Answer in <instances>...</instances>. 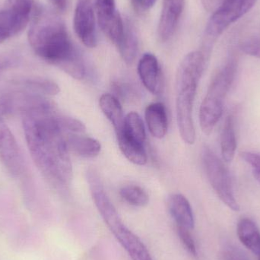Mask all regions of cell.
<instances>
[{"label":"cell","mask_w":260,"mask_h":260,"mask_svg":"<svg viewBox=\"0 0 260 260\" xmlns=\"http://www.w3.org/2000/svg\"><path fill=\"white\" fill-rule=\"evenodd\" d=\"M67 116L59 114L54 104L23 116V129L30 156L46 180L56 189H68L73 167L67 142Z\"/></svg>","instance_id":"1"},{"label":"cell","mask_w":260,"mask_h":260,"mask_svg":"<svg viewBox=\"0 0 260 260\" xmlns=\"http://www.w3.org/2000/svg\"><path fill=\"white\" fill-rule=\"evenodd\" d=\"M29 44L41 59L77 80L86 74L85 62L75 48L64 24L56 17L37 11L29 29Z\"/></svg>","instance_id":"2"},{"label":"cell","mask_w":260,"mask_h":260,"mask_svg":"<svg viewBox=\"0 0 260 260\" xmlns=\"http://www.w3.org/2000/svg\"><path fill=\"white\" fill-rule=\"evenodd\" d=\"M210 55L203 50L188 53L179 66L176 77V112L179 131L183 142L192 145L196 141L193 105L200 79Z\"/></svg>","instance_id":"3"},{"label":"cell","mask_w":260,"mask_h":260,"mask_svg":"<svg viewBox=\"0 0 260 260\" xmlns=\"http://www.w3.org/2000/svg\"><path fill=\"white\" fill-rule=\"evenodd\" d=\"M237 73V62L230 59L215 75L200 109V124L205 134L210 135L222 116L224 99Z\"/></svg>","instance_id":"4"},{"label":"cell","mask_w":260,"mask_h":260,"mask_svg":"<svg viewBox=\"0 0 260 260\" xmlns=\"http://www.w3.org/2000/svg\"><path fill=\"white\" fill-rule=\"evenodd\" d=\"M256 2L257 0H224L208 21L203 47L212 50L217 38L229 26L250 12Z\"/></svg>","instance_id":"5"},{"label":"cell","mask_w":260,"mask_h":260,"mask_svg":"<svg viewBox=\"0 0 260 260\" xmlns=\"http://www.w3.org/2000/svg\"><path fill=\"white\" fill-rule=\"evenodd\" d=\"M203 162L208 180L218 198L229 209L238 212L240 206L234 194L229 171L222 160L210 148L206 147L203 151Z\"/></svg>","instance_id":"6"},{"label":"cell","mask_w":260,"mask_h":260,"mask_svg":"<svg viewBox=\"0 0 260 260\" xmlns=\"http://www.w3.org/2000/svg\"><path fill=\"white\" fill-rule=\"evenodd\" d=\"M0 161L15 177L25 172V162L18 142L0 113Z\"/></svg>","instance_id":"7"},{"label":"cell","mask_w":260,"mask_h":260,"mask_svg":"<svg viewBox=\"0 0 260 260\" xmlns=\"http://www.w3.org/2000/svg\"><path fill=\"white\" fill-rule=\"evenodd\" d=\"M50 101L38 93L30 91H12L0 96V113L2 115L20 114L24 116L38 108H43Z\"/></svg>","instance_id":"8"},{"label":"cell","mask_w":260,"mask_h":260,"mask_svg":"<svg viewBox=\"0 0 260 260\" xmlns=\"http://www.w3.org/2000/svg\"><path fill=\"white\" fill-rule=\"evenodd\" d=\"M98 0H78L74 15V29L78 38L86 47L97 45L94 9Z\"/></svg>","instance_id":"9"},{"label":"cell","mask_w":260,"mask_h":260,"mask_svg":"<svg viewBox=\"0 0 260 260\" xmlns=\"http://www.w3.org/2000/svg\"><path fill=\"white\" fill-rule=\"evenodd\" d=\"M96 10L102 31L117 45L124 33L125 23L116 8L115 0H98Z\"/></svg>","instance_id":"10"},{"label":"cell","mask_w":260,"mask_h":260,"mask_svg":"<svg viewBox=\"0 0 260 260\" xmlns=\"http://www.w3.org/2000/svg\"><path fill=\"white\" fill-rule=\"evenodd\" d=\"M185 0H163L158 24V36L162 41L171 39L177 29L184 9Z\"/></svg>","instance_id":"11"},{"label":"cell","mask_w":260,"mask_h":260,"mask_svg":"<svg viewBox=\"0 0 260 260\" xmlns=\"http://www.w3.org/2000/svg\"><path fill=\"white\" fill-rule=\"evenodd\" d=\"M138 73L144 86L153 94L161 91L162 77L158 61L151 53H145L138 65Z\"/></svg>","instance_id":"12"},{"label":"cell","mask_w":260,"mask_h":260,"mask_svg":"<svg viewBox=\"0 0 260 260\" xmlns=\"http://www.w3.org/2000/svg\"><path fill=\"white\" fill-rule=\"evenodd\" d=\"M112 234L132 260H153L145 244L124 224L113 231Z\"/></svg>","instance_id":"13"},{"label":"cell","mask_w":260,"mask_h":260,"mask_svg":"<svg viewBox=\"0 0 260 260\" xmlns=\"http://www.w3.org/2000/svg\"><path fill=\"white\" fill-rule=\"evenodd\" d=\"M168 207L177 227L192 230L195 224L193 212L187 199L180 193L172 194L168 200Z\"/></svg>","instance_id":"14"},{"label":"cell","mask_w":260,"mask_h":260,"mask_svg":"<svg viewBox=\"0 0 260 260\" xmlns=\"http://www.w3.org/2000/svg\"><path fill=\"white\" fill-rule=\"evenodd\" d=\"M145 121L150 133L157 139H163L168 128V114L164 104L156 102L148 105L145 112Z\"/></svg>","instance_id":"15"},{"label":"cell","mask_w":260,"mask_h":260,"mask_svg":"<svg viewBox=\"0 0 260 260\" xmlns=\"http://www.w3.org/2000/svg\"><path fill=\"white\" fill-rule=\"evenodd\" d=\"M67 142L70 151L82 157H96L102 151V145L99 141L78 133H68Z\"/></svg>","instance_id":"16"},{"label":"cell","mask_w":260,"mask_h":260,"mask_svg":"<svg viewBox=\"0 0 260 260\" xmlns=\"http://www.w3.org/2000/svg\"><path fill=\"white\" fill-rule=\"evenodd\" d=\"M240 241L250 251L260 255V231L254 221L248 218L240 220L237 229Z\"/></svg>","instance_id":"17"},{"label":"cell","mask_w":260,"mask_h":260,"mask_svg":"<svg viewBox=\"0 0 260 260\" xmlns=\"http://www.w3.org/2000/svg\"><path fill=\"white\" fill-rule=\"evenodd\" d=\"M99 105L105 117L114 126L116 133L121 131L124 125L125 117L118 99L112 94H105L101 97Z\"/></svg>","instance_id":"18"},{"label":"cell","mask_w":260,"mask_h":260,"mask_svg":"<svg viewBox=\"0 0 260 260\" xmlns=\"http://www.w3.org/2000/svg\"><path fill=\"white\" fill-rule=\"evenodd\" d=\"M237 148L236 132L233 115L226 117L221 133V151L223 160L230 164L235 158Z\"/></svg>","instance_id":"19"},{"label":"cell","mask_w":260,"mask_h":260,"mask_svg":"<svg viewBox=\"0 0 260 260\" xmlns=\"http://www.w3.org/2000/svg\"><path fill=\"white\" fill-rule=\"evenodd\" d=\"M29 20L30 16L22 15L10 7L0 11V29L9 38L22 31L27 27Z\"/></svg>","instance_id":"20"},{"label":"cell","mask_w":260,"mask_h":260,"mask_svg":"<svg viewBox=\"0 0 260 260\" xmlns=\"http://www.w3.org/2000/svg\"><path fill=\"white\" fill-rule=\"evenodd\" d=\"M119 147L125 157L135 165H145L148 160L144 145L130 140L122 133H117Z\"/></svg>","instance_id":"21"},{"label":"cell","mask_w":260,"mask_h":260,"mask_svg":"<svg viewBox=\"0 0 260 260\" xmlns=\"http://www.w3.org/2000/svg\"><path fill=\"white\" fill-rule=\"evenodd\" d=\"M117 47L126 63L134 62L138 52V38L134 27L129 23L125 24L124 33Z\"/></svg>","instance_id":"22"},{"label":"cell","mask_w":260,"mask_h":260,"mask_svg":"<svg viewBox=\"0 0 260 260\" xmlns=\"http://www.w3.org/2000/svg\"><path fill=\"white\" fill-rule=\"evenodd\" d=\"M119 133H123L130 140L134 141L141 145L145 143L146 138L145 126L138 113L130 112L125 117L123 129Z\"/></svg>","instance_id":"23"},{"label":"cell","mask_w":260,"mask_h":260,"mask_svg":"<svg viewBox=\"0 0 260 260\" xmlns=\"http://www.w3.org/2000/svg\"><path fill=\"white\" fill-rule=\"evenodd\" d=\"M16 84L26 87L27 89L38 94L53 96L59 94L60 91L59 85L56 82L44 78H27L17 81Z\"/></svg>","instance_id":"24"},{"label":"cell","mask_w":260,"mask_h":260,"mask_svg":"<svg viewBox=\"0 0 260 260\" xmlns=\"http://www.w3.org/2000/svg\"><path fill=\"white\" fill-rule=\"evenodd\" d=\"M120 195L130 206L143 207L149 201L147 192L140 186L136 185H126L120 189Z\"/></svg>","instance_id":"25"},{"label":"cell","mask_w":260,"mask_h":260,"mask_svg":"<svg viewBox=\"0 0 260 260\" xmlns=\"http://www.w3.org/2000/svg\"><path fill=\"white\" fill-rule=\"evenodd\" d=\"M190 231L189 229H184V228L177 227L179 238H180L183 247L192 256H197L198 254L197 245H196L195 241L191 235Z\"/></svg>","instance_id":"26"},{"label":"cell","mask_w":260,"mask_h":260,"mask_svg":"<svg viewBox=\"0 0 260 260\" xmlns=\"http://www.w3.org/2000/svg\"><path fill=\"white\" fill-rule=\"evenodd\" d=\"M240 156L251 166L253 177L260 183V154L251 151H243L240 153Z\"/></svg>","instance_id":"27"},{"label":"cell","mask_w":260,"mask_h":260,"mask_svg":"<svg viewBox=\"0 0 260 260\" xmlns=\"http://www.w3.org/2000/svg\"><path fill=\"white\" fill-rule=\"evenodd\" d=\"M241 51L248 56L260 59V39L258 38H248L244 40L241 45Z\"/></svg>","instance_id":"28"},{"label":"cell","mask_w":260,"mask_h":260,"mask_svg":"<svg viewBox=\"0 0 260 260\" xmlns=\"http://www.w3.org/2000/svg\"><path fill=\"white\" fill-rule=\"evenodd\" d=\"M157 0H132L133 6L137 10L145 11L154 6Z\"/></svg>","instance_id":"29"},{"label":"cell","mask_w":260,"mask_h":260,"mask_svg":"<svg viewBox=\"0 0 260 260\" xmlns=\"http://www.w3.org/2000/svg\"><path fill=\"white\" fill-rule=\"evenodd\" d=\"M203 6L207 10L210 11L218 8L224 0H202Z\"/></svg>","instance_id":"30"},{"label":"cell","mask_w":260,"mask_h":260,"mask_svg":"<svg viewBox=\"0 0 260 260\" xmlns=\"http://www.w3.org/2000/svg\"><path fill=\"white\" fill-rule=\"evenodd\" d=\"M13 61L7 57L0 58V73L9 69L12 65Z\"/></svg>","instance_id":"31"},{"label":"cell","mask_w":260,"mask_h":260,"mask_svg":"<svg viewBox=\"0 0 260 260\" xmlns=\"http://www.w3.org/2000/svg\"><path fill=\"white\" fill-rule=\"evenodd\" d=\"M50 1L59 11L66 10L68 5V0H50Z\"/></svg>","instance_id":"32"},{"label":"cell","mask_w":260,"mask_h":260,"mask_svg":"<svg viewBox=\"0 0 260 260\" xmlns=\"http://www.w3.org/2000/svg\"><path fill=\"white\" fill-rule=\"evenodd\" d=\"M9 36L6 33V32L3 31L0 29V44L6 41V40L9 39Z\"/></svg>","instance_id":"33"},{"label":"cell","mask_w":260,"mask_h":260,"mask_svg":"<svg viewBox=\"0 0 260 260\" xmlns=\"http://www.w3.org/2000/svg\"><path fill=\"white\" fill-rule=\"evenodd\" d=\"M258 260H260V255L259 256H258Z\"/></svg>","instance_id":"34"}]
</instances>
